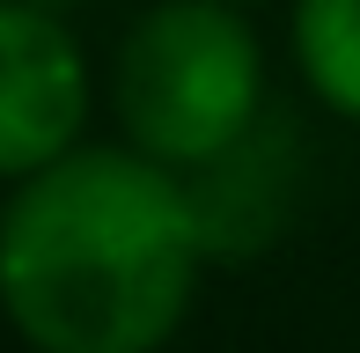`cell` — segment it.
<instances>
[{
    "label": "cell",
    "instance_id": "obj_1",
    "mask_svg": "<svg viewBox=\"0 0 360 353\" xmlns=\"http://www.w3.org/2000/svg\"><path fill=\"white\" fill-rule=\"evenodd\" d=\"M206 221L169 162L67 148L0 199V309L37 353H162L184 331Z\"/></svg>",
    "mask_w": 360,
    "mask_h": 353
},
{
    "label": "cell",
    "instance_id": "obj_2",
    "mask_svg": "<svg viewBox=\"0 0 360 353\" xmlns=\"http://www.w3.org/2000/svg\"><path fill=\"white\" fill-rule=\"evenodd\" d=\"M110 110L140 155L214 169L257 133L265 44L236 0H155L110 59Z\"/></svg>",
    "mask_w": 360,
    "mask_h": 353
},
{
    "label": "cell",
    "instance_id": "obj_3",
    "mask_svg": "<svg viewBox=\"0 0 360 353\" xmlns=\"http://www.w3.org/2000/svg\"><path fill=\"white\" fill-rule=\"evenodd\" d=\"M96 110L89 52L59 15L0 0V184L81 148Z\"/></svg>",
    "mask_w": 360,
    "mask_h": 353
},
{
    "label": "cell",
    "instance_id": "obj_4",
    "mask_svg": "<svg viewBox=\"0 0 360 353\" xmlns=\"http://www.w3.org/2000/svg\"><path fill=\"white\" fill-rule=\"evenodd\" d=\"M294 67L331 118L360 125V0H294Z\"/></svg>",
    "mask_w": 360,
    "mask_h": 353
},
{
    "label": "cell",
    "instance_id": "obj_5",
    "mask_svg": "<svg viewBox=\"0 0 360 353\" xmlns=\"http://www.w3.org/2000/svg\"><path fill=\"white\" fill-rule=\"evenodd\" d=\"M236 8H243V0H236Z\"/></svg>",
    "mask_w": 360,
    "mask_h": 353
}]
</instances>
